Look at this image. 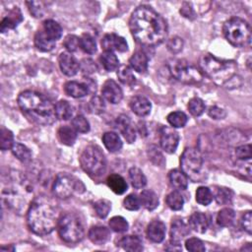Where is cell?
Returning a JSON list of instances; mask_svg holds the SVG:
<instances>
[{
	"label": "cell",
	"mask_w": 252,
	"mask_h": 252,
	"mask_svg": "<svg viewBox=\"0 0 252 252\" xmlns=\"http://www.w3.org/2000/svg\"><path fill=\"white\" fill-rule=\"evenodd\" d=\"M129 29L134 38L147 46L163 42L168 30L164 18L148 5H141L135 9L129 21Z\"/></svg>",
	"instance_id": "1"
},
{
	"label": "cell",
	"mask_w": 252,
	"mask_h": 252,
	"mask_svg": "<svg viewBox=\"0 0 252 252\" xmlns=\"http://www.w3.org/2000/svg\"><path fill=\"white\" fill-rule=\"evenodd\" d=\"M58 209L54 202L46 196L35 197L27 212L29 228L37 235L51 233L58 224Z\"/></svg>",
	"instance_id": "2"
},
{
	"label": "cell",
	"mask_w": 252,
	"mask_h": 252,
	"mask_svg": "<svg viewBox=\"0 0 252 252\" xmlns=\"http://www.w3.org/2000/svg\"><path fill=\"white\" fill-rule=\"evenodd\" d=\"M18 104L22 112L38 125H50L56 120L55 104L44 94L27 90L18 96Z\"/></svg>",
	"instance_id": "3"
},
{
	"label": "cell",
	"mask_w": 252,
	"mask_h": 252,
	"mask_svg": "<svg viewBox=\"0 0 252 252\" xmlns=\"http://www.w3.org/2000/svg\"><path fill=\"white\" fill-rule=\"evenodd\" d=\"M199 65L203 73L219 86L227 84L236 75L237 71L235 61L220 59L210 53L200 57Z\"/></svg>",
	"instance_id": "4"
},
{
	"label": "cell",
	"mask_w": 252,
	"mask_h": 252,
	"mask_svg": "<svg viewBox=\"0 0 252 252\" xmlns=\"http://www.w3.org/2000/svg\"><path fill=\"white\" fill-rule=\"evenodd\" d=\"M222 32L226 40L233 46L245 47L250 44L251 28L241 18L233 17L227 20L223 24Z\"/></svg>",
	"instance_id": "5"
},
{
	"label": "cell",
	"mask_w": 252,
	"mask_h": 252,
	"mask_svg": "<svg viewBox=\"0 0 252 252\" xmlns=\"http://www.w3.org/2000/svg\"><path fill=\"white\" fill-rule=\"evenodd\" d=\"M58 233L60 238L67 243H77L85 236V225L78 215L66 213L59 218Z\"/></svg>",
	"instance_id": "6"
},
{
	"label": "cell",
	"mask_w": 252,
	"mask_h": 252,
	"mask_svg": "<svg viewBox=\"0 0 252 252\" xmlns=\"http://www.w3.org/2000/svg\"><path fill=\"white\" fill-rule=\"evenodd\" d=\"M80 164L83 170L91 176H99L106 169V158L98 146L90 145L83 151Z\"/></svg>",
	"instance_id": "7"
},
{
	"label": "cell",
	"mask_w": 252,
	"mask_h": 252,
	"mask_svg": "<svg viewBox=\"0 0 252 252\" xmlns=\"http://www.w3.org/2000/svg\"><path fill=\"white\" fill-rule=\"evenodd\" d=\"M168 69L172 77L184 84L197 85L203 81L202 72L185 59L170 60Z\"/></svg>",
	"instance_id": "8"
},
{
	"label": "cell",
	"mask_w": 252,
	"mask_h": 252,
	"mask_svg": "<svg viewBox=\"0 0 252 252\" xmlns=\"http://www.w3.org/2000/svg\"><path fill=\"white\" fill-rule=\"evenodd\" d=\"M180 166L187 177L194 178L200 173L203 166L201 152L196 148L185 149L180 157Z\"/></svg>",
	"instance_id": "9"
},
{
	"label": "cell",
	"mask_w": 252,
	"mask_h": 252,
	"mask_svg": "<svg viewBox=\"0 0 252 252\" xmlns=\"http://www.w3.org/2000/svg\"><path fill=\"white\" fill-rule=\"evenodd\" d=\"M80 185H83L80 180L66 173H60L53 181L52 193L59 199H67L71 197L75 191H80Z\"/></svg>",
	"instance_id": "10"
},
{
	"label": "cell",
	"mask_w": 252,
	"mask_h": 252,
	"mask_svg": "<svg viewBox=\"0 0 252 252\" xmlns=\"http://www.w3.org/2000/svg\"><path fill=\"white\" fill-rule=\"evenodd\" d=\"M179 143V135L178 133L169 127H162L160 130L159 144L161 149L168 153L172 154L176 151Z\"/></svg>",
	"instance_id": "11"
},
{
	"label": "cell",
	"mask_w": 252,
	"mask_h": 252,
	"mask_svg": "<svg viewBox=\"0 0 252 252\" xmlns=\"http://www.w3.org/2000/svg\"><path fill=\"white\" fill-rule=\"evenodd\" d=\"M101 47L104 51L125 52L128 50V44L124 37L116 33H106L101 39Z\"/></svg>",
	"instance_id": "12"
},
{
	"label": "cell",
	"mask_w": 252,
	"mask_h": 252,
	"mask_svg": "<svg viewBox=\"0 0 252 252\" xmlns=\"http://www.w3.org/2000/svg\"><path fill=\"white\" fill-rule=\"evenodd\" d=\"M59 67L63 74L72 77L80 70V63L70 52H62L58 57Z\"/></svg>",
	"instance_id": "13"
},
{
	"label": "cell",
	"mask_w": 252,
	"mask_h": 252,
	"mask_svg": "<svg viewBox=\"0 0 252 252\" xmlns=\"http://www.w3.org/2000/svg\"><path fill=\"white\" fill-rule=\"evenodd\" d=\"M101 94L104 99H106L108 102L113 104L120 102L123 97V93L121 88L115 81L111 79L104 82L101 89Z\"/></svg>",
	"instance_id": "14"
},
{
	"label": "cell",
	"mask_w": 252,
	"mask_h": 252,
	"mask_svg": "<svg viewBox=\"0 0 252 252\" xmlns=\"http://www.w3.org/2000/svg\"><path fill=\"white\" fill-rule=\"evenodd\" d=\"M116 127L123 135L124 139L129 143H134L136 140V131L131 119L126 114H120L116 118Z\"/></svg>",
	"instance_id": "15"
},
{
	"label": "cell",
	"mask_w": 252,
	"mask_h": 252,
	"mask_svg": "<svg viewBox=\"0 0 252 252\" xmlns=\"http://www.w3.org/2000/svg\"><path fill=\"white\" fill-rule=\"evenodd\" d=\"M189 226L181 219H175L171 223L170 242L180 244V242L189 234Z\"/></svg>",
	"instance_id": "16"
},
{
	"label": "cell",
	"mask_w": 252,
	"mask_h": 252,
	"mask_svg": "<svg viewBox=\"0 0 252 252\" xmlns=\"http://www.w3.org/2000/svg\"><path fill=\"white\" fill-rule=\"evenodd\" d=\"M166 227L165 224L159 220H152L147 226V236L155 243L161 242L165 237Z\"/></svg>",
	"instance_id": "17"
},
{
	"label": "cell",
	"mask_w": 252,
	"mask_h": 252,
	"mask_svg": "<svg viewBox=\"0 0 252 252\" xmlns=\"http://www.w3.org/2000/svg\"><path fill=\"white\" fill-rule=\"evenodd\" d=\"M23 21V15L21 10L18 7H14L8 12V15L5 16L0 24L1 32H6L9 30H14L21 22Z\"/></svg>",
	"instance_id": "18"
},
{
	"label": "cell",
	"mask_w": 252,
	"mask_h": 252,
	"mask_svg": "<svg viewBox=\"0 0 252 252\" xmlns=\"http://www.w3.org/2000/svg\"><path fill=\"white\" fill-rule=\"evenodd\" d=\"M130 107L136 115L144 117L150 114L152 104L147 97L143 95H135L130 99Z\"/></svg>",
	"instance_id": "19"
},
{
	"label": "cell",
	"mask_w": 252,
	"mask_h": 252,
	"mask_svg": "<svg viewBox=\"0 0 252 252\" xmlns=\"http://www.w3.org/2000/svg\"><path fill=\"white\" fill-rule=\"evenodd\" d=\"M209 223L210 220L208 216L201 212H196L192 214L188 220L189 227L198 233H204L207 230Z\"/></svg>",
	"instance_id": "20"
},
{
	"label": "cell",
	"mask_w": 252,
	"mask_h": 252,
	"mask_svg": "<svg viewBox=\"0 0 252 252\" xmlns=\"http://www.w3.org/2000/svg\"><path fill=\"white\" fill-rule=\"evenodd\" d=\"M88 235H89L90 240L93 243H94L96 245H102L109 240L110 231L105 226L94 225L90 228Z\"/></svg>",
	"instance_id": "21"
},
{
	"label": "cell",
	"mask_w": 252,
	"mask_h": 252,
	"mask_svg": "<svg viewBox=\"0 0 252 252\" xmlns=\"http://www.w3.org/2000/svg\"><path fill=\"white\" fill-rule=\"evenodd\" d=\"M64 91L69 96L80 98L87 95L90 93L89 87L85 83H79L77 81L67 82L64 86Z\"/></svg>",
	"instance_id": "22"
},
{
	"label": "cell",
	"mask_w": 252,
	"mask_h": 252,
	"mask_svg": "<svg viewBox=\"0 0 252 252\" xmlns=\"http://www.w3.org/2000/svg\"><path fill=\"white\" fill-rule=\"evenodd\" d=\"M129 63L131 68L136 72L145 73L148 69L149 58L145 52H143L142 50H138L131 56V58L129 59Z\"/></svg>",
	"instance_id": "23"
},
{
	"label": "cell",
	"mask_w": 252,
	"mask_h": 252,
	"mask_svg": "<svg viewBox=\"0 0 252 252\" xmlns=\"http://www.w3.org/2000/svg\"><path fill=\"white\" fill-rule=\"evenodd\" d=\"M118 245L126 251L139 252L143 250V242L137 235H126L118 241Z\"/></svg>",
	"instance_id": "24"
},
{
	"label": "cell",
	"mask_w": 252,
	"mask_h": 252,
	"mask_svg": "<svg viewBox=\"0 0 252 252\" xmlns=\"http://www.w3.org/2000/svg\"><path fill=\"white\" fill-rule=\"evenodd\" d=\"M44 33L53 41L58 40L62 35V28L61 26L55 22L54 20H45L42 23V29Z\"/></svg>",
	"instance_id": "25"
},
{
	"label": "cell",
	"mask_w": 252,
	"mask_h": 252,
	"mask_svg": "<svg viewBox=\"0 0 252 252\" xmlns=\"http://www.w3.org/2000/svg\"><path fill=\"white\" fill-rule=\"evenodd\" d=\"M55 43L56 41L50 39L42 30H39L34 35L35 47L42 52L51 51L55 47Z\"/></svg>",
	"instance_id": "26"
},
{
	"label": "cell",
	"mask_w": 252,
	"mask_h": 252,
	"mask_svg": "<svg viewBox=\"0 0 252 252\" xmlns=\"http://www.w3.org/2000/svg\"><path fill=\"white\" fill-rule=\"evenodd\" d=\"M57 136L61 144L65 146H72L76 142L77 131L73 127L64 125L58 129Z\"/></svg>",
	"instance_id": "27"
},
{
	"label": "cell",
	"mask_w": 252,
	"mask_h": 252,
	"mask_svg": "<svg viewBox=\"0 0 252 252\" xmlns=\"http://www.w3.org/2000/svg\"><path fill=\"white\" fill-rule=\"evenodd\" d=\"M102 142L110 153H116L122 148V141L115 132H105L102 136Z\"/></svg>",
	"instance_id": "28"
},
{
	"label": "cell",
	"mask_w": 252,
	"mask_h": 252,
	"mask_svg": "<svg viewBox=\"0 0 252 252\" xmlns=\"http://www.w3.org/2000/svg\"><path fill=\"white\" fill-rule=\"evenodd\" d=\"M107 186L115 193V194H123L127 190V183L125 179L116 173L110 174L106 179Z\"/></svg>",
	"instance_id": "29"
},
{
	"label": "cell",
	"mask_w": 252,
	"mask_h": 252,
	"mask_svg": "<svg viewBox=\"0 0 252 252\" xmlns=\"http://www.w3.org/2000/svg\"><path fill=\"white\" fill-rule=\"evenodd\" d=\"M168 178L170 181V184L179 190H185L188 186V177L186 174L179 169H173L169 172Z\"/></svg>",
	"instance_id": "30"
},
{
	"label": "cell",
	"mask_w": 252,
	"mask_h": 252,
	"mask_svg": "<svg viewBox=\"0 0 252 252\" xmlns=\"http://www.w3.org/2000/svg\"><path fill=\"white\" fill-rule=\"evenodd\" d=\"M139 198L141 206L149 211H153L158 206V198L153 190H143Z\"/></svg>",
	"instance_id": "31"
},
{
	"label": "cell",
	"mask_w": 252,
	"mask_h": 252,
	"mask_svg": "<svg viewBox=\"0 0 252 252\" xmlns=\"http://www.w3.org/2000/svg\"><path fill=\"white\" fill-rule=\"evenodd\" d=\"M74 107L64 99H61L55 103V114L60 120H68L73 116Z\"/></svg>",
	"instance_id": "32"
},
{
	"label": "cell",
	"mask_w": 252,
	"mask_h": 252,
	"mask_svg": "<svg viewBox=\"0 0 252 252\" xmlns=\"http://www.w3.org/2000/svg\"><path fill=\"white\" fill-rule=\"evenodd\" d=\"M99 60L101 62L102 67L108 71V72H112L118 69L119 67V60L117 58V56L115 55L114 52L111 51H104L100 57Z\"/></svg>",
	"instance_id": "33"
},
{
	"label": "cell",
	"mask_w": 252,
	"mask_h": 252,
	"mask_svg": "<svg viewBox=\"0 0 252 252\" xmlns=\"http://www.w3.org/2000/svg\"><path fill=\"white\" fill-rule=\"evenodd\" d=\"M129 179L132 186L136 189H140L146 186L147 178L143 171L138 167H131L129 169Z\"/></svg>",
	"instance_id": "34"
},
{
	"label": "cell",
	"mask_w": 252,
	"mask_h": 252,
	"mask_svg": "<svg viewBox=\"0 0 252 252\" xmlns=\"http://www.w3.org/2000/svg\"><path fill=\"white\" fill-rule=\"evenodd\" d=\"M235 219V213L230 208L221 209L217 215V222L221 227L230 226Z\"/></svg>",
	"instance_id": "35"
},
{
	"label": "cell",
	"mask_w": 252,
	"mask_h": 252,
	"mask_svg": "<svg viewBox=\"0 0 252 252\" xmlns=\"http://www.w3.org/2000/svg\"><path fill=\"white\" fill-rule=\"evenodd\" d=\"M11 151L13 155L23 162H27L32 158V153L30 149L21 143H14Z\"/></svg>",
	"instance_id": "36"
},
{
	"label": "cell",
	"mask_w": 252,
	"mask_h": 252,
	"mask_svg": "<svg viewBox=\"0 0 252 252\" xmlns=\"http://www.w3.org/2000/svg\"><path fill=\"white\" fill-rule=\"evenodd\" d=\"M166 204L173 211H179L183 208L184 198L178 191H172L166 196Z\"/></svg>",
	"instance_id": "37"
},
{
	"label": "cell",
	"mask_w": 252,
	"mask_h": 252,
	"mask_svg": "<svg viewBox=\"0 0 252 252\" xmlns=\"http://www.w3.org/2000/svg\"><path fill=\"white\" fill-rule=\"evenodd\" d=\"M187 115L182 111H173L167 115L168 123L174 128L184 127L187 123Z\"/></svg>",
	"instance_id": "38"
},
{
	"label": "cell",
	"mask_w": 252,
	"mask_h": 252,
	"mask_svg": "<svg viewBox=\"0 0 252 252\" xmlns=\"http://www.w3.org/2000/svg\"><path fill=\"white\" fill-rule=\"evenodd\" d=\"M80 47L84 52L88 54H94L96 51V43L94 38L89 33L82 34L80 37Z\"/></svg>",
	"instance_id": "39"
},
{
	"label": "cell",
	"mask_w": 252,
	"mask_h": 252,
	"mask_svg": "<svg viewBox=\"0 0 252 252\" xmlns=\"http://www.w3.org/2000/svg\"><path fill=\"white\" fill-rule=\"evenodd\" d=\"M213 193L211 189L206 186H200L196 191V201L200 205L208 206L213 201Z\"/></svg>",
	"instance_id": "40"
},
{
	"label": "cell",
	"mask_w": 252,
	"mask_h": 252,
	"mask_svg": "<svg viewBox=\"0 0 252 252\" xmlns=\"http://www.w3.org/2000/svg\"><path fill=\"white\" fill-rule=\"evenodd\" d=\"M14 145V136L13 133L5 128L2 127L0 131V148L2 151H6L9 149H12Z\"/></svg>",
	"instance_id": "41"
},
{
	"label": "cell",
	"mask_w": 252,
	"mask_h": 252,
	"mask_svg": "<svg viewBox=\"0 0 252 252\" xmlns=\"http://www.w3.org/2000/svg\"><path fill=\"white\" fill-rule=\"evenodd\" d=\"M108 224L110 229L115 232H125L129 227L128 221L123 217H120V216L112 217L109 220Z\"/></svg>",
	"instance_id": "42"
},
{
	"label": "cell",
	"mask_w": 252,
	"mask_h": 252,
	"mask_svg": "<svg viewBox=\"0 0 252 252\" xmlns=\"http://www.w3.org/2000/svg\"><path fill=\"white\" fill-rule=\"evenodd\" d=\"M117 77L121 83L128 85V86H132L136 83V78H135L134 74L132 73L131 69L127 66H122L118 70Z\"/></svg>",
	"instance_id": "43"
},
{
	"label": "cell",
	"mask_w": 252,
	"mask_h": 252,
	"mask_svg": "<svg viewBox=\"0 0 252 252\" xmlns=\"http://www.w3.org/2000/svg\"><path fill=\"white\" fill-rule=\"evenodd\" d=\"M206 105L199 97H193L188 102V110L193 116H200L204 113Z\"/></svg>",
	"instance_id": "44"
},
{
	"label": "cell",
	"mask_w": 252,
	"mask_h": 252,
	"mask_svg": "<svg viewBox=\"0 0 252 252\" xmlns=\"http://www.w3.org/2000/svg\"><path fill=\"white\" fill-rule=\"evenodd\" d=\"M94 208L95 210L97 217H99L100 219H104L110 212L111 203L105 199H99L96 202H94Z\"/></svg>",
	"instance_id": "45"
},
{
	"label": "cell",
	"mask_w": 252,
	"mask_h": 252,
	"mask_svg": "<svg viewBox=\"0 0 252 252\" xmlns=\"http://www.w3.org/2000/svg\"><path fill=\"white\" fill-rule=\"evenodd\" d=\"M149 159L157 166H162L165 163V159L157 146H150L148 149Z\"/></svg>",
	"instance_id": "46"
},
{
	"label": "cell",
	"mask_w": 252,
	"mask_h": 252,
	"mask_svg": "<svg viewBox=\"0 0 252 252\" xmlns=\"http://www.w3.org/2000/svg\"><path fill=\"white\" fill-rule=\"evenodd\" d=\"M73 128L79 133H87L90 131V123L83 115H77L72 120Z\"/></svg>",
	"instance_id": "47"
},
{
	"label": "cell",
	"mask_w": 252,
	"mask_h": 252,
	"mask_svg": "<svg viewBox=\"0 0 252 252\" xmlns=\"http://www.w3.org/2000/svg\"><path fill=\"white\" fill-rule=\"evenodd\" d=\"M63 45L68 52H75L80 47V37L75 34H68L64 38Z\"/></svg>",
	"instance_id": "48"
},
{
	"label": "cell",
	"mask_w": 252,
	"mask_h": 252,
	"mask_svg": "<svg viewBox=\"0 0 252 252\" xmlns=\"http://www.w3.org/2000/svg\"><path fill=\"white\" fill-rule=\"evenodd\" d=\"M185 247L191 252H204L206 250L202 240L196 237H191L185 241Z\"/></svg>",
	"instance_id": "49"
},
{
	"label": "cell",
	"mask_w": 252,
	"mask_h": 252,
	"mask_svg": "<svg viewBox=\"0 0 252 252\" xmlns=\"http://www.w3.org/2000/svg\"><path fill=\"white\" fill-rule=\"evenodd\" d=\"M232 195H233V193L231 192V190H229L227 188H219L217 190L215 198H216V201L218 204L223 205V204H227L231 201Z\"/></svg>",
	"instance_id": "50"
},
{
	"label": "cell",
	"mask_w": 252,
	"mask_h": 252,
	"mask_svg": "<svg viewBox=\"0 0 252 252\" xmlns=\"http://www.w3.org/2000/svg\"><path fill=\"white\" fill-rule=\"evenodd\" d=\"M123 205H124V208L129 211H137L141 207L140 198L136 194H130L124 199Z\"/></svg>",
	"instance_id": "51"
},
{
	"label": "cell",
	"mask_w": 252,
	"mask_h": 252,
	"mask_svg": "<svg viewBox=\"0 0 252 252\" xmlns=\"http://www.w3.org/2000/svg\"><path fill=\"white\" fill-rule=\"evenodd\" d=\"M105 104L100 96L94 95L90 100V109L94 114H100L104 111Z\"/></svg>",
	"instance_id": "52"
},
{
	"label": "cell",
	"mask_w": 252,
	"mask_h": 252,
	"mask_svg": "<svg viewBox=\"0 0 252 252\" xmlns=\"http://www.w3.org/2000/svg\"><path fill=\"white\" fill-rule=\"evenodd\" d=\"M183 39L179 36H173L170 39H168L166 45H167V49L171 52V53H179L182 48H183Z\"/></svg>",
	"instance_id": "53"
},
{
	"label": "cell",
	"mask_w": 252,
	"mask_h": 252,
	"mask_svg": "<svg viewBox=\"0 0 252 252\" xmlns=\"http://www.w3.org/2000/svg\"><path fill=\"white\" fill-rule=\"evenodd\" d=\"M28 8L31 12V14L35 17V18H41L44 14V9H43V5L41 2H37V1H28L27 2Z\"/></svg>",
	"instance_id": "54"
},
{
	"label": "cell",
	"mask_w": 252,
	"mask_h": 252,
	"mask_svg": "<svg viewBox=\"0 0 252 252\" xmlns=\"http://www.w3.org/2000/svg\"><path fill=\"white\" fill-rule=\"evenodd\" d=\"M235 155L236 157L241 159V160H249L252 157V153H251V145H242L236 148L235 150Z\"/></svg>",
	"instance_id": "55"
},
{
	"label": "cell",
	"mask_w": 252,
	"mask_h": 252,
	"mask_svg": "<svg viewBox=\"0 0 252 252\" xmlns=\"http://www.w3.org/2000/svg\"><path fill=\"white\" fill-rule=\"evenodd\" d=\"M240 222H241L242 228L248 234H251V232H252V215H251V211H247L246 213H244V215L241 218Z\"/></svg>",
	"instance_id": "56"
},
{
	"label": "cell",
	"mask_w": 252,
	"mask_h": 252,
	"mask_svg": "<svg viewBox=\"0 0 252 252\" xmlns=\"http://www.w3.org/2000/svg\"><path fill=\"white\" fill-rule=\"evenodd\" d=\"M208 114L211 118L216 119V120H220V119H223L226 116V112L224 109L217 106V105H213L209 108L208 110Z\"/></svg>",
	"instance_id": "57"
},
{
	"label": "cell",
	"mask_w": 252,
	"mask_h": 252,
	"mask_svg": "<svg viewBox=\"0 0 252 252\" xmlns=\"http://www.w3.org/2000/svg\"><path fill=\"white\" fill-rule=\"evenodd\" d=\"M180 13L185 17L190 20H193L195 18V13L193 11V8L191 7V4L188 2H184L182 4V7L180 9Z\"/></svg>",
	"instance_id": "58"
},
{
	"label": "cell",
	"mask_w": 252,
	"mask_h": 252,
	"mask_svg": "<svg viewBox=\"0 0 252 252\" xmlns=\"http://www.w3.org/2000/svg\"><path fill=\"white\" fill-rule=\"evenodd\" d=\"M81 67H82V70L87 74L93 73L95 70V65L94 61L91 59H84L82 61V64H80V68Z\"/></svg>",
	"instance_id": "59"
},
{
	"label": "cell",
	"mask_w": 252,
	"mask_h": 252,
	"mask_svg": "<svg viewBox=\"0 0 252 252\" xmlns=\"http://www.w3.org/2000/svg\"><path fill=\"white\" fill-rule=\"evenodd\" d=\"M138 130H139V133L141 134V136H143V137L147 136L148 131H147V127H146V125H145V123H144V122H139Z\"/></svg>",
	"instance_id": "60"
}]
</instances>
